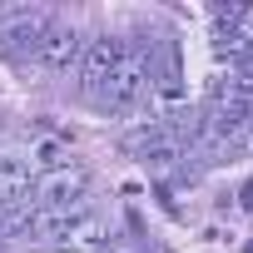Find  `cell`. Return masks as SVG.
I'll return each mask as SVG.
<instances>
[{
	"label": "cell",
	"instance_id": "cell-1",
	"mask_svg": "<svg viewBox=\"0 0 253 253\" xmlns=\"http://www.w3.org/2000/svg\"><path fill=\"white\" fill-rule=\"evenodd\" d=\"M149 80H154V55H149L144 45L124 50L119 65H114V75H109V84H104V94H99V104H104L109 114H129V109L144 99Z\"/></svg>",
	"mask_w": 253,
	"mask_h": 253
},
{
	"label": "cell",
	"instance_id": "cell-2",
	"mask_svg": "<svg viewBox=\"0 0 253 253\" xmlns=\"http://www.w3.org/2000/svg\"><path fill=\"white\" fill-rule=\"evenodd\" d=\"M84 189H89V169L60 164V169L40 174V184H30V199H35V209H70V204H84Z\"/></svg>",
	"mask_w": 253,
	"mask_h": 253
},
{
	"label": "cell",
	"instance_id": "cell-3",
	"mask_svg": "<svg viewBox=\"0 0 253 253\" xmlns=\"http://www.w3.org/2000/svg\"><path fill=\"white\" fill-rule=\"evenodd\" d=\"M119 55H124V45H119L114 35H99V40H89V45H84V55H80V89H84L89 99H99V94H104V84H109V75H114Z\"/></svg>",
	"mask_w": 253,
	"mask_h": 253
},
{
	"label": "cell",
	"instance_id": "cell-4",
	"mask_svg": "<svg viewBox=\"0 0 253 253\" xmlns=\"http://www.w3.org/2000/svg\"><path fill=\"white\" fill-rule=\"evenodd\" d=\"M45 30H50V20H45L40 10L10 15L5 25H0V60H25V55H35L40 40H45Z\"/></svg>",
	"mask_w": 253,
	"mask_h": 253
},
{
	"label": "cell",
	"instance_id": "cell-5",
	"mask_svg": "<svg viewBox=\"0 0 253 253\" xmlns=\"http://www.w3.org/2000/svg\"><path fill=\"white\" fill-rule=\"evenodd\" d=\"M35 55H40V65H45L50 75H65L70 65H80V55H84V40H80V30H75V25H50Z\"/></svg>",
	"mask_w": 253,
	"mask_h": 253
},
{
	"label": "cell",
	"instance_id": "cell-6",
	"mask_svg": "<svg viewBox=\"0 0 253 253\" xmlns=\"http://www.w3.org/2000/svg\"><path fill=\"white\" fill-rule=\"evenodd\" d=\"M94 243H104V218L94 209H80L60 228V253H80V248H94Z\"/></svg>",
	"mask_w": 253,
	"mask_h": 253
},
{
	"label": "cell",
	"instance_id": "cell-7",
	"mask_svg": "<svg viewBox=\"0 0 253 253\" xmlns=\"http://www.w3.org/2000/svg\"><path fill=\"white\" fill-rule=\"evenodd\" d=\"M30 199V164L25 159H0V218H5L15 204H25Z\"/></svg>",
	"mask_w": 253,
	"mask_h": 253
},
{
	"label": "cell",
	"instance_id": "cell-8",
	"mask_svg": "<svg viewBox=\"0 0 253 253\" xmlns=\"http://www.w3.org/2000/svg\"><path fill=\"white\" fill-rule=\"evenodd\" d=\"M139 159H144V169H149V179H179V169H184V149L169 139V129H164V139H154V144H144L139 149Z\"/></svg>",
	"mask_w": 253,
	"mask_h": 253
},
{
	"label": "cell",
	"instance_id": "cell-9",
	"mask_svg": "<svg viewBox=\"0 0 253 253\" xmlns=\"http://www.w3.org/2000/svg\"><path fill=\"white\" fill-rule=\"evenodd\" d=\"M159 99L164 104H179L184 99V84H179V50L164 45V75H159Z\"/></svg>",
	"mask_w": 253,
	"mask_h": 253
},
{
	"label": "cell",
	"instance_id": "cell-10",
	"mask_svg": "<svg viewBox=\"0 0 253 253\" xmlns=\"http://www.w3.org/2000/svg\"><path fill=\"white\" fill-rule=\"evenodd\" d=\"M238 209H248V213H253V179L238 189Z\"/></svg>",
	"mask_w": 253,
	"mask_h": 253
},
{
	"label": "cell",
	"instance_id": "cell-11",
	"mask_svg": "<svg viewBox=\"0 0 253 253\" xmlns=\"http://www.w3.org/2000/svg\"><path fill=\"white\" fill-rule=\"evenodd\" d=\"M243 154H253V129H248V139H243Z\"/></svg>",
	"mask_w": 253,
	"mask_h": 253
},
{
	"label": "cell",
	"instance_id": "cell-12",
	"mask_svg": "<svg viewBox=\"0 0 253 253\" xmlns=\"http://www.w3.org/2000/svg\"><path fill=\"white\" fill-rule=\"evenodd\" d=\"M243 253H253V238H248V243H243Z\"/></svg>",
	"mask_w": 253,
	"mask_h": 253
},
{
	"label": "cell",
	"instance_id": "cell-13",
	"mask_svg": "<svg viewBox=\"0 0 253 253\" xmlns=\"http://www.w3.org/2000/svg\"><path fill=\"white\" fill-rule=\"evenodd\" d=\"M0 248H5V238H0Z\"/></svg>",
	"mask_w": 253,
	"mask_h": 253
}]
</instances>
